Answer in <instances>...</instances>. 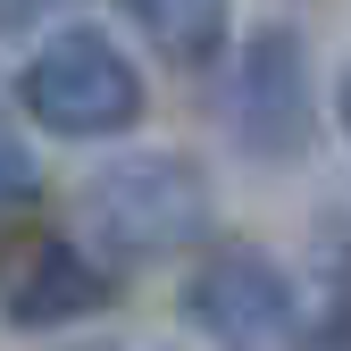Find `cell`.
<instances>
[{"label": "cell", "instance_id": "6da1fadb", "mask_svg": "<svg viewBox=\"0 0 351 351\" xmlns=\"http://www.w3.org/2000/svg\"><path fill=\"white\" fill-rule=\"evenodd\" d=\"M84 243L109 268H159V259L193 251L209 234V176L184 151H143V159H109L75 201Z\"/></svg>", "mask_w": 351, "mask_h": 351}, {"label": "cell", "instance_id": "7a4b0ae2", "mask_svg": "<svg viewBox=\"0 0 351 351\" xmlns=\"http://www.w3.org/2000/svg\"><path fill=\"white\" fill-rule=\"evenodd\" d=\"M17 109L59 143H117V134L143 125L151 93H143V67L101 25H59L17 67Z\"/></svg>", "mask_w": 351, "mask_h": 351}, {"label": "cell", "instance_id": "3957f363", "mask_svg": "<svg viewBox=\"0 0 351 351\" xmlns=\"http://www.w3.org/2000/svg\"><path fill=\"white\" fill-rule=\"evenodd\" d=\"M234 143L259 167H285L310 151L318 134V75H310V42L293 25H251V42L234 51Z\"/></svg>", "mask_w": 351, "mask_h": 351}, {"label": "cell", "instance_id": "277c9868", "mask_svg": "<svg viewBox=\"0 0 351 351\" xmlns=\"http://www.w3.org/2000/svg\"><path fill=\"white\" fill-rule=\"evenodd\" d=\"M184 326L217 343H276L301 326V293L259 243H209L184 276Z\"/></svg>", "mask_w": 351, "mask_h": 351}, {"label": "cell", "instance_id": "5b68a950", "mask_svg": "<svg viewBox=\"0 0 351 351\" xmlns=\"http://www.w3.org/2000/svg\"><path fill=\"white\" fill-rule=\"evenodd\" d=\"M117 301V268L84 243V234H17L0 251V310L9 326H67L84 310Z\"/></svg>", "mask_w": 351, "mask_h": 351}, {"label": "cell", "instance_id": "8992f818", "mask_svg": "<svg viewBox=\"0 0 351 351\" xmlns=\"http://www.w3.org/2000/svg\"><path fill=\"white\" fill-rule=\"evenodd\" d=\"M167 67H209L226 51V0H125Z\"/></svg>", "mask_w": 351, "mask_h": 351}, {"label": "cell", "instance_id": "52a82bcc", "mask_svg": "<svg viewBox=\"0 0 351 351\" xmlns=\"http://www.w3.org/2000/svg\"><path fill=\"white\" fill-rule=\"evenodd\" d=\"M34 184H42V176H34L25 143L9 134V125H0V217H9V209H25V201H34Z\"/></svg>", "mask_w": 351, "mask_h": 351}, {"label": "cell", "instance_id": "ba28073f", "mask_svg": "<svg viewBox=\"0 0 351 351\" xmlns=\"http://www.w3.org/2000/svg\"><path fill=\"white\" fill-rule=\"evenodd\" d=\"M34 9H51V0H0V34H17V25H25Z\"/></svg>", "mask_w": 351, "mask_h": 351}, {"label": "cell", "instance_id": "9c48e42d", "mask_svg": "<svg viewBox=\"0 0 351 351\" xmlns=\"http://www.w3.org/2000/svg\"><path fill=\"white\" fill-rule=\"evenodd\" d=\"M335 101H343V134H351V75H343V93H335Z\"/></svg>", "mask_w": 351, "mask_h": 351}]
</instances>
